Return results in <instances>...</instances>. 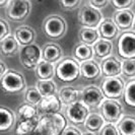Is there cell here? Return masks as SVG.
<instances>
[{"label": "cell", "instance_id": "cb8c5ba5", "mask_svg": "<svg viewBox=\"0 0 135 135\" xmlns=\"http://www.w3.org/2000/svg\"><path fill=\"white\" fill-rule=\"evenodd\" d=\"M15 123V114L12 110L4 106L0 107V131L4 132L12 128Z\"/></svg>", "mask_w": 135, "mask_h": 135}, {"label": "cell", "instance_id": "8d00e7d4", "mask_svg": "<svg viewBox=\"0 0 135 135\" xmlns=\"http://www.w3.org/2000/svg\"><path fill=\"white\" fill-rule=\"evenodd\" d=\"M59 4L63 9L72 10V9H75L76 7L80 5L81 1L80 0H60Z\"/></svg>", "mask_w": 135, "mask_h": 135}, {"label": "cell", "instance_id": "30bf717a", "mask_svg": "<svg viewBox=\"0 0 135 135\" xmlns=\"http://www.w3.org/2000/svg\"><path fill=\"white\" fill-rule=\"evenodd\" d=\"M102 116L104 117L105 121L107 123L115 124L119 123L122 120L123 116V107L117 100H109L103 103L101 107Z\"/></svg>", "mask_w": 135, "mask_h": 135}, {"label": "cell", "instance_id": "2e32d148", "mask_svg": "<svg viewBox=\"0 0 135 135\" xmlns=\"http://www.w3.org/2000/svg\"><path fill=\"white\" fill-rule=\"evenodd\" d=\"M119 31L120 30L117 27L114 20H111V18H105L102 21L100 27H98V32L100 34L101 39L108 41L114 40L119 34Z\"/></svg>", "mask_w": 135, "mask_h": 135}, {"label": "cell", "instance_id": "d590c367", "mask_svg": "<svg viewBox=\"0 0 135 135\" xmlns=\"http://www.w3.org/2000/svg\"><path fill=\"white\" fill-rule=\"evenodd\" d=\"M134 3L133 0H113L112 1V4L113 6L115 7L116 9L119 10H126V9H129L130 6H132Z\"/></svg>", "mask_w": 135, "mask_h": 135}, {"label": "cell", "instance_id": "ab89813d", "mask_svg": "<svg viewBox=\"0 0 135 135\" xmlns=\"http://www.w3.org/2000/svg\"><path fill=\"white\" fill-rule=\"evenodd\" d=\"M81 131L75 126H68L67 128L64 130L62 135H82Z\"/></svg>", "mask_w": 135, "mask_h": 135}, {"label": "cell", "instance_id": "4dcf8cb0", "mask_svg": "<svg viewBox=\"0 0 135 135\" xmlns=\"http://www.w3.org/2000/svg\"><path fill=\"white\" fill-rule=\"evenodd\" d=\"M37 88H38L43 98L56 95V93H57L56 83L52 79L51 80H39L38 84H37Z\"/></svg>", "mask_w": 135, "mask_h": 135}, {"label": "cell", "instance_id": "7bdbcfd3", "mask_svg": "<svg viewBox=\"0 0 135 135\" xmlns=\"http://www.w3.org/2000/svg\"><path fill=\"white\" fill-rule=\"evenodd\" d=\"M30 135H43L42 133H41L39 130H37L36 132H34V133H32V134H30Z\"/></svg>", "mask_w": 135, "mask_h": 135}, {"label": "cell", "instance_id": "8992f818", "mask_svg": "<svg viewBox=\"0 0 135 135\" xmlns=\"http://www.w3.org/2000/svg\"><path fill=\"white\" fill-rule=\"evenodd\" d=\"M125 82L124 79L117 77H106L102 82L101 89L104 95L109 100H118L124 95L125 90Z\"/></svg>", "mask_w": 135, "mask_h": 135}, {"label": "cell", "instance_id": "ac0fdd59", "mask_svg": "<svg viewBox=\"0 0 135 135\" xmlns=\"http://www.w3.org/2000/svg\"><path fill=\"white\" fill-rule=\"evenodd\" d=\"M13 36L20 43V45L25 47L31 44H34V41L36 39V32L33 27L22 26V27H17L14 31Z\"/></svg>", "mask_w": 135, "mask_h": 135}, {"label": "cell", "instance_id": "7a4b0ae2", "mask_svg": "<svg viewBox=\"0 0 135 135\" xmlns=\"http://www.w3.org/2000/svg\"><path fill=\"white\" fill-rule=\"evenodd\" d=\"M80 75V64L72 57L63 58L56 66V76L61 81L71 82L76 80Z\"/></svg>", "mask_w": 135, "mask_h": 135}, {"label": "cell", "instance_id": "e575fe53", "mask_svg": "<svg viewBox=\"0 0 135 135\" xmlns=\"http://www.w3.org/2000/svg\"><path fill=\"white\" fill-rule=\"evenodd\" d=\"M100 135H120V133H119L118 127L115 124L106 123L105 126L100 131Z\"/></svg>", "mask_w": 135, "mask_h": 135}, {"label": "cell", "instance_id": "3957f363", "mask_svg": "<svg viewBox=\"0 0 135 135\" xmlns=\"http://www.w3.org/2000/svg\"><path fill=\"white\" fill-rule=\"evenodd\" d=\"M43 30L46 37L51 40H58L62 38L67 30L66 20L58 14H51L44 21Z\"/></svg>", "mask_w": 135, "mask_h": 135}, {"label": "cell", "instance_id": "7402d4cb", "mask_svg": "<svg viewBox=\"0 0 135 135\" xmlns=\"http://www.w3.org/2000/svg\"><path fill=\"white\" fill-rule=\"evenodd\" d=\"M56 74V67L53 63L42 60L36 68V75L39 80H51Z\"/></svg>", "mask_w": 135, "mask_h": 135}, {"label": "cell", "instance_id": "f546056e", "mask_svg": "<svg viewBox=\"0 0 135 135\" xmlns=\"http://www.w3.org/2000/svg\"><path fill=\"white\" fill-rule=\"evenodd\" d=\"M17 115L20 117V120H28V119H34L38 117V109L36 106L30 105L27 103L21 104L17 109Z\"/></svg>", "mask_w": 135, "mask_h": 135}, {"label": "cell", "instance_id": "5bb4252c", "mask_svg": "<svg viewBox=\"0 0 135 135\" xmlns=\"http://www.w3.org/2000/svg\"><path fill=\"white\" fill-rule=\"evenodd\" d=\"M101 68L105 77H117L122 73V62L114 56H111L102 61Z\"/></svg>", "mask_w": 135, "mask_h": 135}, {"label": "cell", "instance_id": "484cf974", "mask_svg": "<svg viewBox=\"0 0 135 135\" xmlns=\"http://www.w3.org/2000/svg\"><path fill=\"white\" fill-rule=\"evenodd\" d=\"M0 49L1 53L5 56H12L16 54L20 49V43L15 39V37L10 35L5 39L0 41Z\"/></svg>", "mask_w": 135, "mask_h": 135}, {"label": "cell", "instance_id": "4fadbf2b", "mask_svg": "<svg viewBox=\"0 0 135 135\" xmlns=\"http://www.w3.org/2000/svg\"><path fill=\"white\" fill-rule=\"evenodd\" d=\"M61 103L59 97L57 95H51V97H46L43 98V100L38 105V114L39 116L45 115H52V114H57L61 110Z\"/></svg>", "mask_w": 135, "mask_h": 135}, {"label": "cell", "instance_id": "ffe728a7", "mask_svg": "<svg viewBox=\"0 0 135 135\" xmlns=\"http://www.w3.org/2000/svg\"><path fill=\"white\" fill-rule=\"evenodd\" d=\"M58 97L60 99L62 105H65L68 107L76 102H78V99L81 97V93L73 86H63L59 90Z\"/></svg>", "mask_w": 135, "mask_h": 135}, {"label": "cell", "instance_id": "ee69618b", "mask_svg": "<svg viewBox=\"0 0 135 135\" xmlns=\"http://www.w3.org/2000/svg\"><path fill=\"white\" fill-rule=\"evenodd\" d=\"M82 135H95V133H93V132H88H88L83 133Z\"/></svg>", "mask_w": 135, "mask_h": 135}, {"label": "cell", "instance_id": "6da1fadb", "mask_svg": "<svg viewBox=\"0 0 135 135\" xmlns=\"http://www.w3.org/2000/svg\"><path fill=\"white\" fill-rule=\"evenodd\" d=\"M67 127V120L60 113L40 116L38 130L43 135H62Z\"/></svg>", "mask_w": 135, "mask_h": 135}, {"label": "cell", "instance_id": "b9f144b4", "mask_svg": "<svg viewBox=\"0 0 135 135\" xmlns=\"http://www.w3.org/2000/svg\"><path fill=\"white\" fill-rule=\"evenodd\" d=\"M9 2H10V1H0V6H4V5H7V6H8Z\"/></svg>", "mask_w": 135, "mask_h": 135}, {"label": "cell", "instance_id": "83f0119b", "mask_svg": "<svg viewBox=\"0 0 135 135\" xmlns=\"http://www.w3.org/2000/svg\"><path fill=\"white\" fill-rule=\"evenodd\" d=\"M105 119L101 114L98 113H90L88 115V119L84 122V127L88 132L95 133L97 131H101L102 128L105 126Z\"/></svg>", "mask_w": 135, "mask_h": 135}, {"label": "cell", "instance_id": "f1b7e54d", "mask_svg": "<svg viewBox=\"0 0 135 135\" xmlns=\"http://www.w3.org/2000/svg\"><path fill=\"white\" fill-rule=\"evenodd\" d=\"M118 130L120 135H135V117L125 116L118 123Z\"/></svg>", "mask_w": 135, "mask_h": 135}, {"label": "cell", "instance_id": "5b68a950", "mask_svg": "<svg viewBox=\"0 0 135 135\" xmlns=\"http://www.w3.org/2000/svg\"><path fill=\"white\" fill-rule=\"evenodd\" d=\"M20 59L23 67L27 69H35L43 60V51L37 44H31L21 48Z\"/></svg>", "mask_w": 135, "mask_h": 135}, {"label": "cell", "instance_id": "9c48e42d", "mask_svg": "<svg viewBox=\"0 0 135 135\" xmlns=\"http://www.w3.org/2000/svg\"><path fill=\"white\" fill-rule=\"evenodd\" d=\"M31 6L27 0H12L6 7V15L12 21H21L28 16Z\"/></svg>", "mask_w": 135, "mask_h": 135}, {"label": "cell", "instance_id": "1f68e13d", "mask_svg": "<svg viewBox=\"0 0 135 135\" xmlns=\"http://www.w3.org/2000/svg\"><path fill=\"white\" fill-rule=\"evenodd\" d=\"M124 103L131 108H135V78L130 79L126 83L124 90Z\"/></svg>", "mask_w": 135, "mask_h": 135}, {"label": "cell", "instance_id": "d4e9b609", "mask_svg": "<svg viewBox=\"0 0 135 135\" xmlns=\"http://www.w3.org/2000/svg\"><path fill=\"white\" fill-rule=\"evenodd\" d=\"M78 39L80 43L86 44L88 46H94L101 39L98 30L89 27H81L78 31Z\"/></svg>", "mask_w": 135, "mask_h": 135}, {"label": "cell", "instance_id": "52a82bcc", "mask_svg": "<svg viewBox=\"0 0 135 135\" xmlns=\"http://www.w3.org/2000/svg\"><path fill=\"white\" fill-rule=\"evenodd\" d=\"M117 51L123 59H135V32H123L117 44Z\"/></svg>", "mask_w": 135, "mask_h": 135}, {"label": "cell", "instance_id": "836d02e7", "mask_svg": "<svg viewBox=\"0 0 135 135\" xmlns=\"http://www.w3.org/2000/svg\"><path fill=\"white\" fill-rule=\"evenodd\" d=\"M122 74L126 77H135V59H123L122 61Z\"/></svg>", "mask_w": 135, "mask_h": 135}, {"label": "cell", "instance_id": "603a6c76", "mask_svg": "<svg viewBox=\"0 0 135 135\" xmlns=\"http://www.w3.org/2000/svg\"><path fill=\"white\" fill-rule=\"evenodd\" d=\"M94 48V52L95 55L99 58V59H107L109 57H111L112 52H113V43L111 41L104 40V39H100L93 46Z\"/></svg>", "mask_w": 135, "mask_h": 135}, {"label": "cell", "instance_id": "277c9868", "mask_svg": "<svg viewBox=\"0 0 135 135\" xmlns=\"http://www.w3.org/2000/svg\"><path fill=\"white\" fill-rule=\"evenodd\" d=\"M1 88L4 93L16 94L26 88V79L18 71L8 70L6 74L0 78Z\"/></svg>", "mask_w": 135, "mask_h": 135}, {"label": "cell", "instance_id": "74e56055", "mask_svg": "<svg viewBox=\"0 0 135 135\" xmlns=\"http://www.w3.org/2000/svg\"><path fill=\"white\" fill-rule=\"evenodd\" d=\"M10 36V27L4 20H0V41Z\"/></svg>", "mask_w": 135, "mask_h": 135}, {"label": "cell", "instance_id": "f6af8a7d", "mask_svg": "<svg viewBox=\"0 0 135 135\" xmlns=\"http://www.w3.org/2000/svg\"><path fill=\"white\" fill-rule=\"evenodd\" d=\"M133 31L135 32V20H134V23H133Z\"/></svg>", "mask_w": 135, "mask_h": 135}, {"label": "cell", "instance_id": "60d3db41", "mask_svg": "<svg viewBox=\"0 0 135 135\" xmlns=\"http://www.w3.org/2000/svg\"><path fill=\"white\" fill-rule=\"evenodd\" d=\"M8 72V68L6 67L3 61H0V77H3Z\"/></svg>", "mask_w": 135, "mask_h": 135}, {"label": "cell", "instance_id": "9a60e30c", "mask_svg": "<svg viewBox=\"0 0 135 135\" xmlns=\"http://www.w3.org/2000/svg\"><path fill=\"white\" fill-rule=\"evenodd\" d=\"M135 14L132 10L126 9V10H119L114 14V21L116 22L117 27L121 31H128L129 28L133 27L134 23Z\"/></svg>", "mask_w": 135, "mask_h": 135}, {"label": "cell", "instance_id": "f35d334b", "mask_svg": "<svg viewBox=\"0 0 135 135\" xmlns=\"http://www.w3.org/2000/svg\"><path fill=\"white\" fill-rule=\"evenodd\" d=\"M88 5H90L91 7H94L95 9H101V8H104L105 6H107L109 4V1L108 0H100V1H98V0H90V1H88Z\"/></svg>", "mask_w": 135, "mask_h": 135}, {"label": "cell", "instance_id": "44dd1931", "mask_svg": "<svg viewBox=\"0 0 135 135\" xmlns=\"http://www.w3.org/2000/svg\"><path fill=\"white\" fill-rule=\"evenodd\" d=\"M39 123H40V116L34 119L20 120L16 125L15 135H30L34 133L39 129Z\"/></svg>", "mask_w": 135, "mask_h": 135}, {"label": "cell", "instance_id": "8fae6325", "mask_svg": "<svg viewBox=\"0 0 135 135\" xmlns=\"http://www.w3.org/2000/svg\"><path fill=\"white\" fill-rule=\"evenodd\" d=\"M81 102L88 108H99L102 107L103 103L106 101L102 89L97 85H88L81 91Z\"/></svg>", "mask_w": 135, "mask_h": 135}, {"label": "cell", "instance_id": "e0dca14e", "mask_svg": "<svg viewBox=\"0 0 135 135\" xmlns=\"http://www.w3.org/2000/svg\"><path fill=\"white\" fill-rule=\"evenodd\" d=\"M80 72L82 77L88 80H95L102 74L101 65L95 60H88L80 64Z\"/></svg>", "mask_w": 135, "mask_h": 135}, {"label": "cell", "instance_id": "4316f807", "mask_svg": "<svg viewBox=\"0 0 135 135\" xmlns=\"http://www.w3.org/2000/svg\"><path fill=\"white\" fill-rule=\"evenodd\" d=\"M94 55H95L94 48L91 46H88L86 44H83V43L76 45L73 49V56H74L73 58L77 61H80L81 63L91 60Z\"/></svg>", "mask_w": 135, "mask_h": 135}, {"label": "cell", "instance_id": "7c38bea8", "mask_svg": "<svg viewBox=\"0 0 135 135\" xmlns=\"http://www.w3.org/2000/svg\"><path fill=\"white\" fill-rule=\"evenodd\" d=\"M89 108L85 106L81 101H78L66 107V116L68 120L75 125L84 124L89 115Z\"/></svg>", "mask_w": 135, "mask_h": 135}, {"label": "cell", "instance_id": "ba28073f", "mask_svg": "<svg viewBox=\"0 0 135 135\" xmlns=\"http://www.w3.org/2000/svg\"><path fill=\"white\" fill-rule=\"evenodd\" d=\"M78 20L83 27L98 28L104 20L103 14L99 9H95L88 4L80 7L78 11Z\"/></svg>", "mask_w": 135, "mask_h": 135}, {"label": "cell", "instance_id": "d6986e66", "mask_svg": "<svg viewBox=\"0 0 135 135\" xmlns=\"http://www.w3.org/2000/svg\"><path fill=\"white\" fill-rule=\"evenodd\" d=\"M43 60L53 63L61 61L60 59L63 56V51L62 48L57 44V43H49L45 45L43 49Z\"/></svg>", "mask_w": 135, "mask_h": 135}, {"label": "cell", "instance_id": "d6a6232c", "mask_svg": "<svg viewBox=\"0 0 135 135\" xmlns=\"http://www.w3.org/2000/svg\"><path fill=\"white\" fill-rule=\"evenodd\" d=\"M25 99H26V102L27 104L38 107V105L43 100V97H42V95H41V93L39 91L37 86H31V88H27L26 89Z\"/></svg>", "mask_w": 135, "mask_h": 135}]
</instances>
